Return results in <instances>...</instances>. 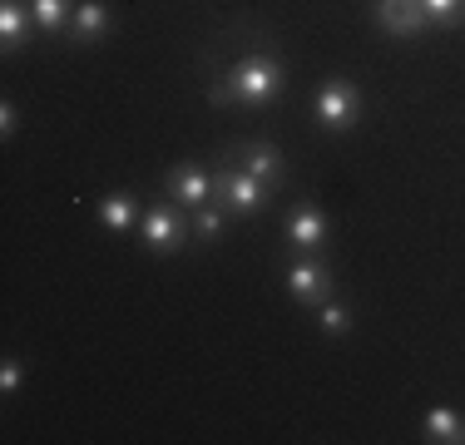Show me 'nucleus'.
<instances>
[{
	"instance_id": "nucleus-2",
	"label": "nucleus",
	"mask_w": 465,
	"mask_h": 445,
	"mask_svg": "<svg viewBox=\"0 0 465 445\" xmlns=\"http://www.w3.org/2000/svg\"><path fill=\"white\" fill-rule=\"evenodd\" d=\"M213 203H223L228 218H258L262 208L272 203V188L262 183V178H252L248 169H238V163H218L213 169Z\"/></svg>"
},
{
	"instance_id": "nucleus-18",
	"label": "nucleus",
	"mask_w": 465,
	"mask_h": 445,
	"mask_svg": "<svg viewBox=\"0 0 465 445\" xmlns=\"http://www.w3.org/2000/svg\"><path fill=\"white\" fill-rule=\"evenodd\" d=\"M20 386H25V361H20V356H5V366H0V396H15Z\"/></svg>"
},
{
	"instance_id": "nucleus-19",
	"label": "nucleus",
	"mask_w": 465,
	"mask_h": 445,
	"mask_svg": "<svg viewBox=\"0 0 465 445\" xmlns=\"http://www.w3.org/2000/svg\"><path fill=\"white\" fill-rule=\"evenodd\" d=\"M15 124H20V119H15V104L5 99V104H0V134L10 139V134H15Z\"/></svg>"
},
{
	"instance_id": "nucleus-12",
	"label": "nucleus",
	"mask_w": 465,
	"mask_h": 445,
	"mask_svg": "<svg viewBox=\"0 0 465 445\" xmlns=\"http://www.w3.org/2000/svg\"><path fill=\"white\" fill-rule=\"evenodd\" d=\"M420 436L430 445H465V416L456 406H430L420 410Z\"/></svg>"
},
{
	"instance_id": "nucleus-17",
	"label": "nucleus",
	"mask_w": 465,
	"mask_h": 445,
	"mask_svg": "<svg viewBox=\"0 0 465 445\" xmlns=\"http://www.w3.org/2000/svg\"><path fill=\"white\" fill-rule=\"evenodd\" d=\"M430 30H460L465 25V0H420Z\"/></svg>"
},
{
	"instance_id": "nucleus-10",
	"label": "nucleus",
	"mask_w": 465,
	"mask_h": 445,
	"mask_svg": "<svg viewBox=\"0 0 465 445\" xmlns=\"http://www.w3.org/2000/svg\"><path fill=\"white\" fill-rule=\"evenodd\" d=\"M114 35V10L104 0H80L70 15V44H99Z\"/></svg>"
},
{
	"instance_id": "nucleus-1",
	"label": "nucleus",
	"mask_w": 465,
	"mask_h": 445,
	"mask_svg": "<svg viewBox=\"0 0 465 445\" xmlns=\"http://www.w3.org/2000/svg\"><path fill=\"white\" fill-rule=\"evenodd\" d=\"M282 89H287V64L272 44H262V50H248L242 60H232L228 70H218L213 80H208V104L262 109V104H272V99H282Z\"/></svg>"
},
{
	"instance_id": "nucleus-13",
	"label": "nucleus",
	"mask_w": 465,
	"mask_h": 445,
	"mask_svg": "<svg viewBox=\"0 0 465 445\" xmlns=\"http://www.w3.org/2000/svg\"><path fill=\"white\" fill-rule=\"evenodd\" d=\"M30 35H40V30L30 20L25 0H0V50L15 54L20 44H30Z\"/></svg>"
},
{
	"instance_id": "nucleus-3",
	"label": "nucleus",
	"mask_w": 465,
	"mask_h": 445,
	"mask_svg": "<svg viewBox=\"0 0 465 445\" xmlns=\"http://www.w3.org/2000/svg\"><path fill=\"white\" fill-rule=\"evenodd\" d=\"M188 242H193V228H188V213L179 203H153L139 213V248L153 252V258H173V252H183Z\"/></svg>"
},
{
	"instance_id": "nucleus-11",
	"label": "nucleus",
	"mask_w": 465,
	"mask_h": 445,
	"mask_svg": "<svg viewBox=\"0 0 465 445\" xmlns=\"http://www.w3.org/2000/svg\"><path fill=\"white\" fill-rule=\"evenodd\" d=\"M139 198L134 193H124V188H114V193H104L94 203V218H99V228H109V232H129V228H139Z\"/></svg>"
},
{
	"instance_id": "nucleus-4",
	"label": "nucleus",
	"mask_w": 465,
	"mask_h": 445,
	"mask_svg": "<svg viewBox=\"0 0 465 445\" xmlns=\"http://www.w3.org/2000/svg\"><path fill=\"white\" fill-rule=\"evenodd\" d=\"M312 119L322 134H351L361 124V89L357 80H347V74H331V80H322V89H317L312 99Z\"/></svg>"
},
{
	"instance_id": "nucleus-16",
	"label": "nucleus",
	"mask_w": 465,
	"mask_h": 445,
	"mask_svg": "<svg viewBox=\"0 0 465 445\" xmlns=\"http://www.w3.org/2000/svg\"><path fill=\"white\" fill-rule=\"evenodd\" d=\"M317 312V327H322V337H351V327H357V317H351V307L341 302V297H327Z\"/></svg>"
},
{
	"instance_id": "nucleus-14",
	"label": "nucleus",
	"mask_w": 465,
	"mask_h": 445,
	"mask_svg": "<svg viewBox=\"0 0 465 445\" xmlns=\"http://www.w3.org/2000/svg\"><path fill=\"white\" fill-rule=\"evenodd\" d=\"M74 5H80V0H25V10H30L40 35H70Z\"/></svg>"
},
{
	"instance_id": "nucleus-8",
	"label": "nucleus",
	"mask_w": 465,
	"mask_h": 445,
	"mask_svg": "<svg viewBox=\"0 0 465 445\" xmlns=\"http://www.w3.org/2000/svg\"><path fill=\"white\" fill-rule=\"evenodd\" d=\"M371 20L386 30L391 40H420L426 35V10L420 0H371Z\"/></svg>"
},
{
	"instance_id": "nucleus-7",
	"label": "nucleus",
	"mask_w": 465,
	"mask_h": 445,
	"mask_svg": "<svg viewBox=\"0 0 465 445\" xmlns=\"http://www.w3.org/2000/svg\"><path fill=\"white\" fill-rule=\"evenodd\" d=\"M282 238H287L292 252H322L327 238H331V222H327V213L317 203H297L292 213H287V222H282Z\"/></svg>"
},
{
	"instance_id": "nucleus-15",
	"label": "nucleus",
	"mask_w": 465,
	"mask_h": 445,
	"mask_svg": "<svg viewBox=\"0 0 465 445\" xmlns=\"http://www.w3.org/2000/svg\"><path fill=\"white\" fill-rule=\"evenodd\" d=\"M228 213H223V203H203V208H193L188 213V228H193V242H218L223 238V228H228Z\"/></svg>"
},
{
	"instance_id": "nucleus-6",
	"label": "nucleus",
	"mask_w": 465,
	"mask_h": 445,
	"mask_svg": "<svg viewBox=\"0 0 465 445\" xmlns=\"http://www.w3.org/2000/svg\"><path fill=\"white\" fill-rule=\"evenodd\" d=\"M228 163H238V169H248L252 178H262V183L278 193V188H287V159L278 143H262V139H238L223 149Z\"/></svg>"
},
{
	"instance_id": "nucleus-5",
	"label": "nucleus",
	"mask_w": 465,
	"mask_h": 445,
	"mask_svg": "<svg viewBox=\"0 0 465 445\" xmlns=\"http://www.w3.org/2000/svg\"><path fill=\"white\" fill-rule=\"evenodd\" d=\"M287 292L297 307H322L327 297H337V277L322 252H292L287 262Z\"/></svg>"
},
{
	"instance_id": "nucleus-9",
	"label": "nucleus",
	"mask_w": 465,
	"mask_h": 445,
	"mask_svg": "<svg viewBox=\"0 0 465 445\" xmlns=\"http://www.w3.org/2000/svg\"><path fill=\"white\" fill-rule=\"evenodd\" d=\"M163 193L173 198L179 208H203L213 203V169H198V163H179V169L163 173Z\"/></svg>"
}]
</instances>
